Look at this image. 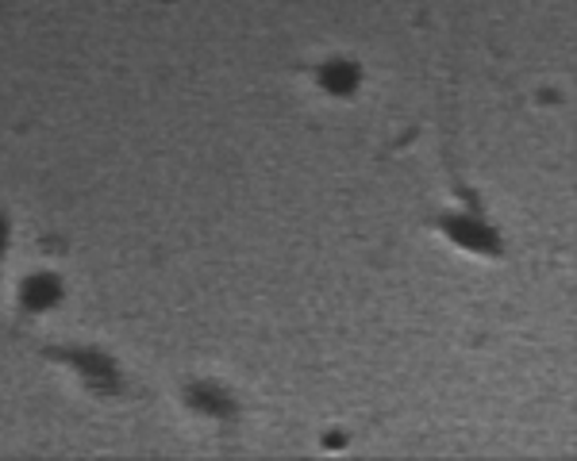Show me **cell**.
I'll return each instance as SVG.
<instances>
[{
	"label": "cell",
	"mask_w": 577,
	"mask_h": 461,
	"mask_svg": "<svg viewBox=\"0 0 577 461\" xmlns=\"http://www.w3.org/2000/svg\"><path fill=\"white\" fill-rule=\"evenodd\" d=\"M58 358H62L66 365H73L81 377H89V381H116V365L112 358H105L100 350L93 347H70V350H58Z\"/></svg>",
	"instance_id": "obj_4"
},
{
	"label": "cell",
	"mask_w": 577,
	"mask_h": 461,
	"mask_svg": "<svg viewBox=\"0 0 577 461\" xmlns=\"http://www.w3.org/2000/svg\"><path fill=\"white\" fill-rule=\"evenodd\" d=\"M189 404H192V408H200V412H208V415H228V412H236V400H231L228 392H223L216 381H200V384H192Z\"/></svg>",
	"instance_id": "obj_5"
},
{
	"label": "cell",
	"mask_w": 577,
	"mask_h": 461,
	"mask_svg": "<svg viewBox=\"0 0 577 461\" xmlns=\"http://www.w3.org/2000/svg\"><path fill=\"white\" fill-rule=\"evenodd\" d=\"M62 281H58L54 273H31V277H23V284H20V308L23 312H50V308L62 300Z\"/></svg>",
	"instance_id": "obj_3"
},
{
	"label": "cell",
	"mask_w": 577,
	"mask_h": 461,
	"mask_svg": "<svg viewBox=\"0 0 577 461\" xmlns=\"http://www.w3.org/2000/svg\"><path fill=\"white\" fill-rule=\"evenodd\" d=\"M312 81L328 92V97L350 100L358 92V86H362V66H358L355 58H328V62H320L312 70Z\"/></svg>",
	"instance_id": "obj_2"
},
{
	"label": "cell",
	"mask_w": 577,
	"mask_h": 461,
	"mask_svg": "<svg viewBox=\"0 0 577 461\" xmlns=\"http://www.w3.org/2000/svg\"><path fill=\"white\" fill-rule=\"evenodd\" d=\"M439 231L450 234V242L474 254H500V234L481 220V216H442Z\"/></svg>",
	"instance_id": "obj_1"
},
{
	"label": "cell",
	"mask_w": 577,
	"mask_h": 461,
	"mask_svg": "<svg viewBox=\"0 0 577 461\" xmlns=\"http://www.w3.org/2000/svg\"><path fill=\"white\" fill-rule=\"evenodd\" d=\"M8 242H12V220L0 212V262H4V254H8Z\"/></svg>",
	"instance_id": "obj_6"
}]
</instances>
